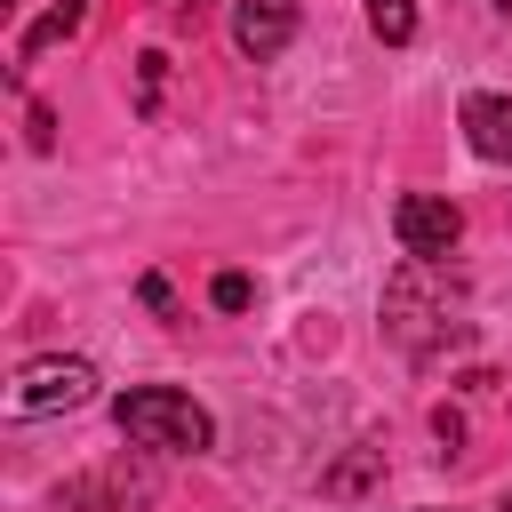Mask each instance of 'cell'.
Here are the masks:
<instances>
[{
    "label": "cell",
    "instance_id": "1",
    "mask_svg": "<svg viewBox=\"0 0 512 512\" xmlns=\"http://www.w3.org/2000/svg\"><path fill=\"white\" fill-rule=\"evenodd\" d=\"M112 424H120L136 448H160V456H200V448H216V416H208L192 392H176V384H136V392H120V400H112Z\"/></svg>",
    "mask_w": 512,
    "mask_h": 512
},
{
    "label": "cell",
    "instance_id": "2",
    "mask_svg": "<svg viewBox=\"0 0 512 512\" xmlns=\"http://www.w3.org/2000/svg\"><path fill=\"white\" fill-rule=\"evenodd\" d=\"M88 400H96V368H88V360H64V352L24 360V368L8 376V416H16V424L64 416V408H88Z\"/></svg>",
    "mask_w": 512,
    "mask_h": 512
},
{
    "label": "cell",
    "instance_id": "3",
    "mask_svg": "<svg viewBox=\"0 0 512 512\" xmlns=\"http://www.w3.org/2000/svg\"><path fill=\"white\" fill-rule=\"evenodd\" d=\"M392 240L408 264H448V248L464 240V208L440 192H400L392 200Z\"/></svg>",
    "mask_w": 512,
    "mask_h": 512
},
{
    "label": "cell",
    "instance_id": "4",
    "mask_svg": "<svg viewBox=\"0 0 512 512\" xmlns=\"http://www.w3.org/2000/svg\"><path fill=\"white\" fill-rule=\"evenodd\" d=\"M296 16H304V0H232V48L248 64H272L296 40Z\"/></svg>",
    "mask_w": 512,
    "mask_h": 512
},
{
    "label": "cell",
    "instance_id": "5",
    "mask_svg": "<svg viewBox=\"0 0 512 512\" xmlns=\"http://www.w3.org/2000/svg\"><path fill=\"white\" fill-rule=\"evenodd\" d=\"M24 24H16V48H8V64L24 72L40 48H56V40H72L80 32V16H88V0H8Z\"/></svg>",
    "mask_w": 512,
    "mask_h": 512
},
{
    "label": "cell",
    "instance_id": "6",
    "mask_svg": "<svg viewBox=\"0 0 512 512\" xmlns=\"http://www.w3.org/2000/svg\"><path fill=\"white\" fill-rule=\"evenodd\" d=\"M456 120H464V144H472L480 160H512V96H496V88H472Z\"/></svg>",
    "mask_w": 512,
    "mask_h": 512
},
{
    "label": "cell",
    "instance_id": "7",
    "mask_svg": "<svg viewBox=\"0 0 512 512\" xmlns=\"http://www.w3.org/2000/svg\"><path fill=\"white\" fill-rule=\"evenodd\" d=\"M360 8H368V32L384 48H408L416 40V0H360Z\"/></svg>",
    "mask_w": 512,
    "mask_h": 512
},
{
    "label": "cell",
    "instance_id": "8",
    "mask_svg": "<svg viewBox=\"0 0 512 512\" xmlns=\"http://www.w3.org/2000/svg\"><path fill=\"white\" fill-rule=\"evenodd\" d=\"M376 472H384V448H360V456H344V464H336V472H328L320 488H328V496H360V488H368Z\"/></svg>",
    "mask_w": 512,
    "mask_h": 512
},
{
    "label": "cell",
    "instance_id": "9",
    "mask_svg": "<svg viewBox=\"0 0 512 512\" xmlns=\"http://www.w3.org/2000/svg\"><path fill=\"white\" fill-rule=\"evenodd\" d=\"M208 296H216V312H248V304H256L248 272H216V288H208Z\"/></svg>",
    "mask_w": 512,
    "mask_h": 512
},
{
    "label": "cell",
    "instance_id": "10",
    "mask_svg": "<svg viewBox=\"0 0 512 512\" xmlns=\"http://www.w3.org/2000/svg\"><path fill=\"white\" fill-rule=\"evenodd\" d=\"M144 64V88H136V112H152L160 104V80H168V56H136Z\"/></svg>",
    "mask_w": 512,
    "mask_h": 512
},
{
    "label": "cell",
    "instance_id": "11",
    "mask_svg": "<svg viewBox=\"0 0 512 512\" xmlns=\"http://www.w3.org/2000/svg\"><path fill=\"white\" fill-rule=\"evenodd\" d=\"M136 296H144L160 320H176V296H168V280H160V272H144V280H136Z\"/></svg>",
    "mask_w": 512,
    "mask_h": 512
},
{
    "label": "cell",
    "instance_id": "12",
    "mask_svg": "<svg viewBox=\"0 0 512 512\" xmlns=\"http://www.w3.org/2000/svg\"><path fill=\"white\" fill-rule=\"evenodd\" d=\"M496 512H512V488H504V496H496Z\"/></svg>",
    "mask_w": 512,
    "mask_h": 512
},
{
    "label": "cell",
    "instance_id": "13",
    "mask_svg": "<svg viewBox=\"0 0 512 512\" xmlns=\"http://www.w3.org/2000/svg\"><path fill=\"white\" fill-rule=\"evenodd\" d=\"M496 16H512V0H496Z\"/></svg>",
    "mask_w": 512,
    "mask_h": 512
}]
</instances>
